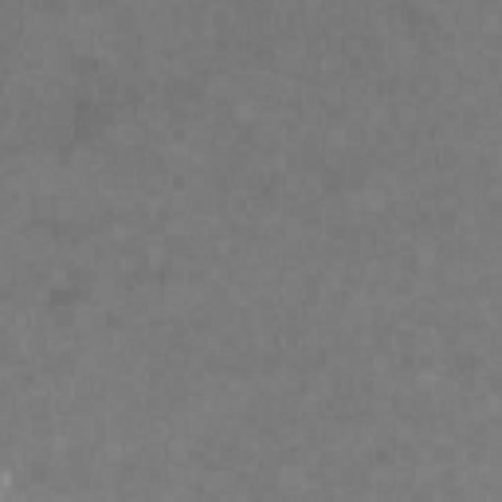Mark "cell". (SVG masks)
<instances>
[{"label":"cell","mask_w":502,"mask_h":502,"mask_svg":"<svg viewBox=\"0 0 502 502\" xmlns=\"http://www.w3.org/2000/svg\"><path fill=\"white\" fill-rule=\"evenodd\" d=\"M0 502H4V487H0Z\"/></svg>","instance_id":"obj_1"}]
</instances>
